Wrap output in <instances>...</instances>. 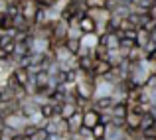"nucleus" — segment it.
<instances>
[{
	"instance_id": "1",
	"label": "nucleus",
	"mask_w": 156,
	"mask_h": 140,
	"mask_svg": "<svg viewBox=\"0 0 156 140\" xmlns=\"http://www.w3.org/2000/svg\"><path fill=\"white\" fill-rule=\"evenodd\" d=\"M67 38H69V24L63 22L61 18L53 20V30H51V38H50L51 49L53 47H59V46H65Z\"/></svg>"
},
{
	"instance_id": "2",
	"label": "nucleus",
	"mask_w": 156,
	"mask_h": 140,
	"mask_svg": "<svg viewBox=\"0 0 156 140\" xmlns=\"http://www.w3.org/2000/svg\"><path fill=\"white\" fill-rule=\"evenodd\" d=\"M99 46H105L109 51L121 49V34H119V32H105V34H99Z\"/></svg>"
},
{
	"instance_id": "3",
	"label": "nucleus",
	"mask_w": 156,
	"mask_h": 140,
	"mask_svg": "<svg viewBox=\"0 0 156 140\" xmlns=\"http://www.w3.org/2000/svg\"><path fill=\"white\" fill-rule=\"evenodd\" d=\"M28 118L24 117L22 113H14V114H8V117H4V124H6V128H10V130H14V132H22L24 130V126L28 124Z\"/></svg>"
},
{
	"instance_id": "4",
	"label": "nucleus",
	"mask_w": 156,
	"mask_h": 140,
	"mask_svg": "<svg viewBox=\"0 0 156 140\" xmlns=\"http://www.w3.org/2000/svg\"><path fill=\"white\" fill-rule=\"evenodd\" d=\"M79 110H81V109L77 107V103H73V101H65L63 105L57 107V117L63 118V121H69V118H71L73 114H77Z\"/></svg>"
},
{
	"instance_id": "5",
	"label": "nucleus",
	"mask_w": 156,
	"mask_h": 140,
	"mask_svg": "<svg viewBox=\"0 0 156 140\" xmlns=\"http://www.w3.org/2000/svg\"><path fill=\"white\" fill-rule=\"evenodd\" d=\"M99 122H101V113H99V110H95L93 107L83 110V126H85V128L91 130L93 126H97Z\"/></svg>"
},
{
	"instance_id": "6",
	"label": "nucleus",
	"mask_w": 156,
	"mask_h": 140,
	"mask_svg": "<svg viewBox=\"0 0 156 140\" xmlns=\"http://www.w3.org/2000/svg\"><path fill=\"white\" fill-rule=\"evenodd\" d=\"M113 91H115V85L109 83L105 79H97V85H95V99L99 97H113Z\"/></svg>"
},
{
	"instance_id": "7",
	"label": "nucleus",
	"mask_w": 156,
	"mask_h": 140,
	"mask_svg": "<svg viewBox=\"0 0 156 140\" xmlns=\"http://www.w3.org/2000/svg\"><path fill=\"white\" fill-rule=\"evenodd\" d=\"M111 63L107 59H97L95 61V65H93V71H91V75L95 77V79H103V77H107L111 73Z\"/></svg>"
},
{
	"instance_id": "8",
	"label": "nucleus",
	"mask_w": 156,
	"mask_h": 140,
	"mask_svg": "<svg viewBox=\"0 0 156 140\" xmlns=\"http://www.w3.org/2000/svg\"><path fill=\"white\" fill-rule=\"evenodd\" d=\"M142 59H146V51L140 46H134L133 49H129V51H126V57H125L126 63H140Z\"/></svg>"
},
{
	"instance_id": "9",
	"label": "nucleus",
	"mask_w": 156,
	"mask_h": 140,
	"mask_svg": "<svg viewBox=\"0 0 156 140\" xmlns=\"http://www.w3.org/2000/svg\"><path fill=\"white\" fill-rule=\"evenodd\" d=\"M109 113L113 118H126V114H129V103L126 101H115V105L111 107Z\"/></svg>"
},
{
	"instance_id": "10",
	"label": "nucleus",
	"mask_w": 156,
	"mask_h": 140,
	"mask_svg": "<svg viewBox=\"0 0 156 140\" xmlns=\"http://www.w3.org/2000/svg\"><path fill=\"white\" fill-rule=\"evenodd\" d=\"M79 30L83 32V34H97V22L87 14V12H85V16L79 20Z\"/></svg>"
},
{
	"instance_id": "11",
	"label": "nucleus",
	"mask_w": 156,
	"mask_h": 140,
	"mask_svg": "<svg viewBox=\"0 0 156 140\" xmlns=\"http://www.w3.org/2000/svg\"><path fill=\"white\" fill-rule=\"evenodd\" d=\"M113 105H115V99H113V97H99V99H93V109L99 110V113H109Z\"/></svg>"
},
{
	"instance_id": "12",
	"label": "nucleus",
	"mask_w": 156,
	"mask_h": 140,
	"mask_svg": "<svg viewBox=\"0 0 156 140\" xmlns=\"http://www.w3.org/2000/svg\"><path fill=\"white\" fill-rule=\"evenodd\" d=\"M97 46H99V34H83L81 36V47L83 49L93 51Z\"/></svg>"
},
{
	"instance_id": "13",
	"label": "nucleus",
	"mask_w": 156,
	"mask_h": 140,
	"mask_svg": "<svg viewBox=\"0 0 156 140\" xmlns=\"http://www.w3.org/2000/svg\"><path fill=\"white\" fill-rule=\"evenodd\" d=\"M140 117L142 114L134 113V110H129V114H126V130L129 132H134V130H140Z\"/></svg>"
},
{
	"instance_id": "14",
	"label": "nucleus",
	"mask_w": 156,
	"mask_h": 140,
	"mask_svg": "<svg viewBox=\"0 0 156 140\" xmlns=\"http://www.w3.org/2000/svg\"><path fill=\"white\" fill-rule=\"evenodd\" d=\"M12 73H14V77L18 79V83L24 85V87H28V83L32 81V75H30V71H28L26 67H14Z\"/></svg>"
},
{
	"instance_id": "15",
	"label": "nucleus",
	"mask_w": 156,
	"mask_h": 140,
	"mask_svg": "<svg viewBox=\"0 0 156 140\" xmlns=\"http://www.w3.org/2000/svg\"><path fill=\"white\" fill-rule=\"evenodd\" d=\"M40 114L44 117V121H51V118L57 117V107L48 101V103H44V105H40Z\"/></svg>"
},
{
	"instance_id": "16",
	"label": "nucleus",
	"mask_w": 156,
	"mask_h": 140,
	"mask_svg": "<svg viewBox=\"0 0 156 140\" xmlns=\"http://www.w3.org/2000/svg\"><path fill=\"white\" fill-rule=\"evenodd\" d=\"M79 57V69L85 73H91L93 71V65H95V57H93V53H87V55H77Z\"/></svg>"
},
{
	"instance_id": "17",
	"label": "nucleus",
	"mask_w": 156,
	"mask_h": 140,
	"mask_svg": "<svg viewBox=\"0 0 156 140\" xmlns=\"http://www.w3.org/2000/svg\"><path fill=\"white\" fill-rule=\"evenodd\" d=\"M14 28V16H10L8 12H0V34L12 30Z\"/></svg>"
},
{
	"instance_id": "18",
	"label": "nucleus",
	"mask_w": 156,
	"mask_h": 140,
	"mask_svg": "<svg viewBox=\"0 0 156 140\" xmlns=\"http://www.w3.org/2000/svg\"><path fill=\"white\" fill-rule=\"evenodd\" d=\"M83 6H85V10H107L109 8V0H85Z\"/></svg>"
},
{
	"instance_id": "19",
	"label": "nucleus",
	"mask_w": 156,
	"mask_h": 140,
	"mask_svg": "<svg viewBox=\"0 0 156 140\" xmlns=\"http://www.w3.org/2000/svg\"><path fill=\"white\" fill-rule=\"evenodd\" d=\"M154 124H156V118H154L152 110H148V113H144L140 117V132L146 130V128H150V126H154Z\"/></svg>"
},
{
	"instance_id": "20",
	"label": "nucleus",
	"mask_w": 156,
	"mask_h": 140,
	"mask_svg": "<svg viewBox=\"0 0 156 140\" xmlns=\"http://www.w3.org/2000/svg\"><path fill=\"white\" fill-rule=\"evenodd\" d=\"M65 47H67V51L71 53V55H79L81 40H77V38H67V42H65Z\"/></svg>"
},
{
	"instance_id": "21",
	"label": "nucleus",
	"mask_w": 156,
	"mask_h": 140,
	"mask_svg": "<svg viewBox=\"0 0 156 140\" xmlns=\"http://www.w3.org/2000/svg\"><path fill=\"white\" fill-rule=\"evenodd\" d=\"M91 134L95 140H103L107 136V124H103V122H99L97 126H93L91 128Z\"/></svg>"
},
{
	"instance_id": "22",
	"label": "nucleus",
	"mask_w": 156,
	"mask_h": 140,
	"mask_svg": "<svg viewBox=\"0 0 156 140\" xmlns=\"http://www.w3.org/2000/svg\"><path fill=\"white\" fill-rule=\"evenodd\" d=\"M144 89H146V91H156V73H150V75H148Z\"/></svg>"
},
{
	"instance_id": "23",
	"label": "nucleus",
	"mask_w": 156,
	"mask_h": 140,
	"mask_svg": "<svg viewBox=\"0 0 156 140\" xmlns=\"http://www.w3.org/2000/svg\"><path fill=\"white\" fill-rule=\"evenodd\" d=\"M136 46V42L134 40H129V38H121V49H125V51H129V49H133Z\"/></svg>"
},
{
	"instance_id": "24",
	"label": "nucleus",
	"mask_w": 156,
	"mask_h": 140,
	"mask_svg": "<svg viewBox=\"0 0 156 140\" xmlns=\"http://www.w3.org/2000/svg\"><path fill=\"white\" fill-rule=\"evenodd\" d=\"M32 140H50V134H48L46 128H38V132L34 134V136H30Z\"/></svg>"
},
{
	"instance_id": "25",
	"label": "nucleus",
	"mask_w": 156,
	"mask_h": 140,
	"mask_svg": "<svg viewBox=\"0 0 156 140\" xmlns=\"http://www.w3.org/2000/svg\"><path fill=\"white\" fill-rule=\"evenodd\" d=\"M142 138H148V140H156V124L150 126V128L142 130Z\"/></svg>"
},
{
	"instance_id": "26",
	"label": "nucleus",
	"mask_w": 156,
	"mask_h": 140,
	"mask_svg": "<svg viewBox=\"0 0 156 140\" xmlns=\"http://www.w3.org/2000/svg\"><path fill=\"white\" fill-rule=\"evenodd\" d=\"M146 61H148V63H156V49H150V51L146 53Z\"/></svg>"
},
{
	"instance_id": "27",
	"label": "nucleus",
	"mask_w": 156,
	"mask_h": 140,
	"mask_svg": "<svg viewBox=\"0 0 156 140\" xmlns=\"http://www.w3.org/2000/svg\"><path fill=\"white\" fill-rule=\"evenodd\" d=\"M8 57H10V55L6 53V49H4L2 46H0V63H4V61H8Z\"/></svg>"
},
{
	"instance_id": "28",
	"label": "nucleus",
	"mask_w": 156,
	"mask_h": 140,
	"mask_svg": "<svg viewBox=\"0 0 156 140\" xmlns=\"http://www.w3.org/2000/svg\"><path fill=\"white\" fill-rule=\"evenodd\" d=\"M148 16H150V18H154V20H156V2L152 4V6H150V10H148Z\"/></svg>"
},
{
	"instance_id": "29",
	"label": "nucleus",
	"mask_w": 156,
	"mask_h": 140,
	"mask_svg": "<svg viewBox=\"0 0 156 140\" xmlns=\"http://www.w3.org/2000/svg\"><path fill=\"white\" fill-rule=\"evenodd\" d=\"M12 140H32V138H30V136H26V134H22V132H20V134H16V136L12 138Z\"/></svg>"
},
{
	"instance_id": "30",
	"label": "nucleus",
	"mask_w": 156,
	"mask_h": 140,
	"mask_svg": "<svg viewBox=\"0 0 156 140\" xmlns=\"http://www.w3.org/2000/svg\"><path fill=\"white\" fill-rule=\"evenodd\" d=\"M2 87H4V85H0V103H4V97H2Z\"/></svg>"
},
{
	"instance_id": "31",
	"label": "nucleus",
	"mask_w": 156,
	"mask_h": 140,
	"mask_svg": "<svg viewBox=\"0 0 156 140\" xmlns=\"http://www.w3.org/2000/svg\"><path fill=\"white\" fill-rule=\"evenodd\" d=\"M53 4H61V2H65V0H51Z\"/></svg>"
},
{
	"instance_id": "32",
	"label": "nucleus",
	"mask_w": 156,
	"mask_h": 140,
	"mask_svg": "<svg viewBox=\"0 0 156 140\" xmlns=\"http://www.w3.org/2000/svg\"><path fill=\"white\" fill-rule=\"evenodd\" d=\"M0 140H12L10 136H4V134H2V138H0Z\"/></svg>"
}]
</instances>
